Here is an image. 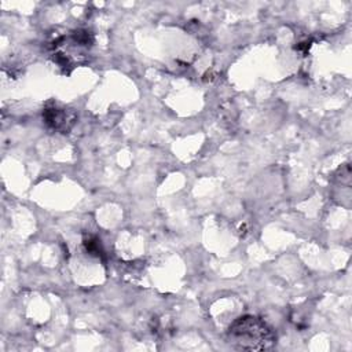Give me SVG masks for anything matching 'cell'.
<instances>
[{
	"label": "cell",
	"instance_id": "cell-1",
	"mask_svg": "<svg viewBox=\"0 0 352 352\" xmlns=\"http://www.w3.org/2000/svg\"><path fill=\"white\" fill-rule=\"evenodd\" d=\"M227 342L242 351H267L276 344L275 330L261 318L242 315L236 318L227 330Z\"/></svg>",
	"mask_w": 352,
	"mask_h": 352
},
{
	"label": "cell",
	"instance_id": "cell-2",
	"mask_svg": "<svg viewBox=\"0 0 352 352\" xmlns=\"http://www.w3.org/2000/svg\"><path fill=\"white\" fill-rule=\"evenodd\" d=\"M77 113L74 109L59 106L55 103L47 104L43 110V122L51 132L69 133L77 122Z\"/></svg>",
	"mask_w": 352,
	"mask_h": 352
},
{
	"label": "cell",
	"instance_id": "cell-3",
	"mask_svg": "<svg viewBox=\"0 0 352 352\" xmlns=\"http://www.w3.org/2000/svg\"><path fill=\"white\" fill-rule=\"evenodd\" d=\"M82 245H84V249L88 254L91 256H96V257H100L103 258L104 257V250H103V246L100 243V239L96 236V235H92V234H85L82 236Z\"/></svg>",
	"mask_w": 352,
	"mask_h": 352
}]
</instances>
